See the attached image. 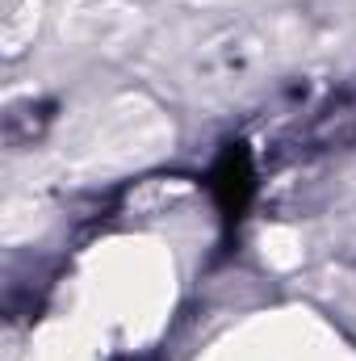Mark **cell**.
<instances>
[{"label":"cell","instance_id":"cell-1","mask_svg":"<svg viewBox=\"0 0 356 361\" xmlns=\"http://www.w3.org/2000/svg\"><path fill=\"white\" fill-rule=\"evenodd\" d=\"M210 193H214V206H218L227 231H235L256 202V160L243 139H235L218 152V160L210 169Z\"/></svg>","mask_w":356,"mask_h":361}]
</instances>
